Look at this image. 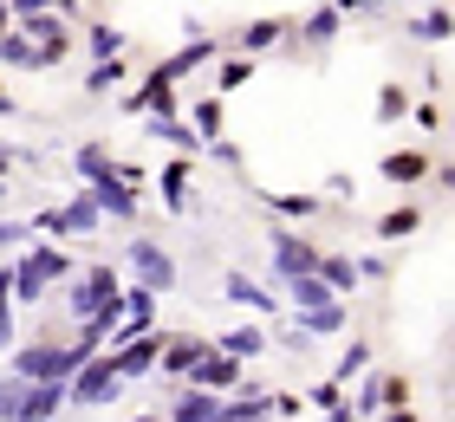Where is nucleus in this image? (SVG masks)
<instances>
[{"label":"nucleus","mask_w":455,"mask_h":422,"mask_svg":"<svg viewBox=\"0 0 455 422\" xmlns=\"http://www.w3.org/2000/svg\"><path fill=\"white\" fill-rule=\"evenodd\" d=\"M117 78H124V59H98L85 84H92V92H105V84H117Z\"/></svg>","instance_id":"obj_36"},{"label":"nucleus","mask_w":455,"mask_h":422,"mask_svg":"<svg viewBox=\"0 0 455 422\" xmlns=\"http://www.w3.org/2000/svg\"><path fill=\"white\" fill-rule=\"evenodd\" d=\"M325 416H332V422H358V410H351V403H332Z\"/></svg>","instance_id":"obj_43"},{"label":"nucleus","mask_w":455,"mask_h":422,"mask_svg":"<svg viewBox=\"0 0 455 422\" xmlns=\"http://www.w3.org/2000/svg\"><path fill=\"white\" fill-rule=\"evenodd\" d=\"M124 111H143V117H170L176 111V78H150V84H143V92L131 98V104H124Z\"/></svg>","instance_id":"obj_13"},{"label":"nucleus","mask_w":455,"mask_h":422,"mask_svg":"<svg viewBox=\"0 0 455 422\" xmlns=\"http://www.w3.org/2000/svg\"><path fill=\"white\" fill-rule=\"evenodd\" d=\"M384 0H339V13H378Z\"/></svg>","instance_id":"obj_42"},{"label":"nucleus","mask_w":455,"mask_h":422,"mask_svg":"<svg viewBox=\"0 0 455 422\" xmlns=\"http://www.w3.org/2000/svg\"><path fill=\"white\" fill-rule=\"evenodd\" d=\"M202 351H209V338H170V345H163V377L182 384V377L202 364Z\"/></svg>","instance_id":"obj_12"},{"label":"nucleus","mask_w":455,"mask_h":422,"mask_svg":"<svg viewBox=\"0 0 455 422\" xmlns=\"http://www.w3.org/2000/svg\"><path fill=\"white\" fill-rule=\"evenodd\" d=\"M137 422H170V416H137Z\"/></svg>","instance_id":"obj_48"},{"label":"nucleus","mask_w":455,"mask_h":422,"mask_svg":"<svg viewBox=\"0 0 455 422\" xmlns=\"http://www.w3.org/2000/svg\"><path fill=\"white\" fill-rule=\"evenodd\" d=\"M111 299H117V273H111V267H85V273L72 280V292H66V306H72V319H78V325L98 319V312H105Z\"/></svg>","instance_id":"obj_4"},{"label":"nucleus","mask_w":455,"mask_h":422,"mask_svg":"<svg viewBox=\"0 0 455 422\" xmlns=\"http://www.w3.org/2000/svg\"><path fill=\"white\" fill-rule=\"evenodd\" d=\"M27 396H33L27 377H0V422H27Z\"/></svg>","instance_id":"obj_21"},{"label":"nucleus","mask_w":455,"mask_h":422,"mask_svg":"<svg viewBox=\"0 0 455 422\" xmlns=\"http://www.w3.org/2000/svg\"><path fill=\"white\" fill-rule=\"evenodd\" d=\"M417 221H423L417 208H397V215H384V221H378V235H384V241H403V235H417Z\"/></svg>","instance_id":"obj_32"},{"label":"nucleus","mask_w":455,"mask_h":422,"mask_svg":"<svg viewBox=\"0 0 455 422\" xmlns=\"http://www.w3.org/2000/svg\"><path fill=\"white\" fill-rule=\"evenodd\" d=\"M286 292H293V306H299V331H313V338H332L345 331V292H332L319 280V273H306V280H286Z\"/></svg>","instance_id":"obj_1"},{"label":"nucleus","mask_w":455,"mask_h":422,"mask_svg":"<svg viewBox=\"0 0 455 422\" xmlns=\"http://www.w3.org/2000/svg\"><path fill=\"white\" fill-rule=\"evenodd\" d=\"M267 46H280V20H254L241 33V52H267Z\"/></svg>","instance_id":"obj_29"},{"label":"nucleus","mask_w":455,"mask_h":422,"mask_svg":"<svg viewBox=\"0 0 455 422\" xmlns=\"http://www.w3.org/2000/svg\"><path fill=\"white\" fill-rule=\"evenodd\" d=\"M124 267H131L137 286H150V292H170L176 286V260L156 241H131V247H124Z\"/></svg>","instance_id":"obj_5"},{"label":"nucleus","mask_w":455,"mask_h":422,"mask_svg":"<svg viewBox=\"0 0 455 422\" xmlns=\"http://www.w3.org/2000/svg\"><path fill=\"white\" fill-rule=\"evenodd\" d=\"M72 169H78V176H85L92 188H98V182H111V176H117V163H111L105 150H98V143H85V150H78V156H72Z\"/></svg>","instance_id":"obj_23"},{"label":"nucleus","mask_w":455,"mask_h":422,"mask_svg":"<svg viewBox=\"0 0 455 422\" xmlns=\"http://www.w3.org/2000/svg\"><path fill=\"white\" fill-rule=\"evenodd\" d=\"M209 156L228 163V169H241V143H228V137H209Z\"/></svg>","instance_id":"obj_39"},{"label":"nucleus","mask_w":455,"mask_h":422,"mask_svg":"<svg viewBox=\"0 0 455 422\" xmlns=\"http://www.w3.org/2000/svg\"><path fill=\"white\" fill-rule=\"evenodd\" d=\"M228 299H235V306H247V312H280V299H274L267 286H254L247 273H228Z\"/></svg>","instance_id":"obj_18"},{"label":"nucleus","mask_w":455,"mask_h":422,"mask_svg":"<svg viewBox=\"0 0 455 422\" xmlns=\"http://www.w3.org/2000/svg\"><path fill=\"white\" fill-rule=\"evenodd\" d=\"M196 131H202V143L221 137V104H215V98H209V104H196Z\"/></svg>","instance_id":"obj_35"},{"label":"nucleus","mask_w":455,"mask_h":422,"mask_svg":"<svg viewBox=\"0 0 455 422\" xmlns=\"http://www.w3.org/2000/svg\"><path fill=\"white\" fill-rule=\"evenodd\" d=\"M319 280L332 286V292H351V286H358V260H351V253H325V260H319Z\"/></svg>","instance_id":"obj_22"},{"label":"nucleus","mask_w":455,"mask_h":422,"mask_svg":"<svg viewBox=\"0 0 455 422\" xmlns=\"http://www.w3.org/2000/svg\"><path fill=\"white\" fill-rule=\"evenodd\" d=\"M182 384H202V390H221V396H228V390L241 384V357H228L221 345H209V351H202V364L182 377Z\"/></svg>","instance_id":"obj_9"},{"label":"nucleus","mask_w":455,"mask_h":422,"mask_svg":"<svg viewBox=\"0 0 455 422\" xmlns=\"http://www.w3.org/2000/svg\"><path fill=\"white\" fill-rule=\"evenodd\" d=\"M92 195H98V208H105V215H117V221H131V215H137V188L124 182V176H111V182H98Z\"/></svg>","instance_id":"obj_16"},{"label":"nucleus","mask_w":455,"mask_h":422,"mask_svg":"<svg viewBox=\"0 0 455 422\" xmlns=\"http://www.w3.org/2000/svg\"><path fill=\"white\" fill-rule=\"evenodd\" d=\"M117 384H124V377H117V357H111V351H92L85 364H78V377L66 384V396H72V403H111Z\"/></svg>","instance_id":"obj_3"},{"label":"nucleus","mask_w":455,"mask_h":422,"mask_svg":"<svg viewBox=\"0 0 455 422\" xmlns=\"http://www.w3.org/2000/svg\"><path fill=\"white\" fill-rule=\"evenodd\" d=\"M0 111H13V104H7V92H0Z\"/></svg>","instance_id":"obj_49"},{"label":"nucleus","mask_w":455,"mask_h":422,"mask_svg":"<svg viewBox=\"0 0 455 422\" xmlns=\"http://www.w3.org/2000/svg\"><path fill=\"white\" fill-rule=\"evenodd\" d=\"M443 188H449V195H455V169H443Z\"/></svg>","instance_id":"obj_46"},{"label":"nucleus","mask_w":455,"mask_h":422,"mask_svg":"<svg viewBox=\"0 0 455 422\" xmlns=\"http://www.w3.org/2000/svg\"><path fill=\"white\" fill-rule=\"evenodd\" d=\"M384 176H390V182H423V176H429V156L397 150V156H384Z\"/></svg>","instance_id":"obj_25"},{"label":"nucleus","mask_w":455,"mask_h":422,"mask_svg":"<svg viewBox=\"0 0 455 422\" xmlns=\"http://www.w3.org/2000/svg\"><path fill=\"white\" fill-rule=\"evenodd\" d=\"M267 208H274V221H313V215H325L313 195H267Z\"/></svg>","instance_id":"obj_24"},{"label":"nucleus","mask_w":455,"mask_h":422,"mask_svg":"<svg viewBox=\"0 0 455 422\" xmlns=\"http://www.w3.org/2000/svg\"><path fill=\"white\" fill-rule=\"evenodd\" d=\"M143 123H150L156 143H176L182 156H202V150H209V143H202V131H196V123H182L176 111H170V117H143Z\"/></svg>","instance_id":"obj_11"},{"label":"nucleus","mask_w":455,"mask_h":422,"mask_svg":"<svg viewBox=\"0 0 455 422\" xmlns=\"http://www.w3.org/2000/svg\"><path fill=\"white\" fill-rule=\"evenodd\" d=\"M98 215H105V208H98V195L85 188V195H72L66 208H46V215H39V227H46V235H92Z\"/></svg>","instance_id":"obj_7"},{"label":"nucleus","mask_w":455,"mask_h":422,"mask_svg":"<svg viewBox=\"0 0 455 422\" xmlns=\"http://www.w3.org/2000/svg\"><path fill=\"white\" fill-rule=\"evenodd\" d=\"M27 241V221H0V247H20Z\"/></svg>","instance_id":"obj_41"},{"label":"nucleus","mask_w":455,"mask_h":422,"mask_svg":"<svg viewBox=\"0 0 455 422\" xmlns=\"http://www.w3.org/2000/svg\"><path fill=\"white\" fill-rule=\"evenodd\" d=\"M7 13H13V7H7V0H0V33H7Z\"/></svg>","instance_id":"obj_47"},{"label":"nucleus","mask_w":455,"mask_h":422,"mask_svg":"<svg viewBox=\"0 0 455 422\" xmlns=\"http://www.w3.org/2000/svg\"><path fill=\"white\" fill-rule=\"evenodd\" d=\"M410 111V98L397 92V84H384V92H378V117H403Z\"/></svg>","instance_id":"obj_37"},{"label":"nucleus","mask_w":455,"mask_h":422,"mask_svg":"<svg viewBox=\"0 0 455 422\" xmlns=\"http://www.w3.org/2000/svg\"><path fill=\"white\" fill-rule=\"evenodd\" d=\"M13 156H27V150H13V143H0V176H7V163H13Z\"/></svg>","instance_id":"obj_44"},{"label":"nucleus","mask_w":455,"mask_h":422,"mask_svg":"<svg viewBox=\"0 0 455 422\" xmlns=\"http://www.w3.org/2000/svg\"><path fill=\"white\" fill-rule=\"evenodd\" d=\"M85 46H92L98 59H124V33H117V27H92Z\"/></svg>","instance_id":"obj_31"},{"label":"nucleus","mask_w":455,"mask_h":422,"mask_svg":"<svg viewBox=\"0 0 455 422\" xmlns=\"http://www.w3.org/2000/svg\"><path fill=\"white\" fill-rule=\"evenodd\" d=\"M0 59H7V66H20V72H39V66H52V52H46V46H33L27 33H0Z\"/></svg>","instance_id":"obj_14"},{"label":"nucleus","mask_w":455,"mask_h":422,"mask_svg":"<svg viewBox=\"0 0 455 422\" xmlns=\"http://www.w3.org/2000/svg\"><path fill=\"white\" fill-rule=\"evenodd\" d=\"M247 72H254V59H228V66H221V92H235V84H247Z\"/></svg>","instance_id":"obj_38"},{"label":"nucleus","mask_w":455,"mask_h":422,"mask_svg":"<svg viewBox=\"0 0 455 422\" xmlns=\"http://www.w3.org/2000/svg\"><path fill=\"white\" fill-rule=\"evenodd\" d=\"M163 345H170V338H156V331H137V338H111L117 377H124V384H131V377H143V370H156V357H163Z\"/></svg>","instance_id":"obj_6"},{"label":"nucleus","mask_w":455,"mask_h":422,"mask_svg":"<svg viewBox=\"0 0 455 422\" xmlns=\"http://www.w3.org/2000/svg\"><path fill=\"white\" fill-rule=\"evenodd\" d=\"M7 280H13V299H20V306H33L39 292H46V273H39V260H33V253H20V260L7 267Z\"/></svg>","instance_id":"obj_15"},{"label":"nucleus","mask_w":455,"mask_h":422,"mask_svg":"<svg viewBox=\"0 0 455 422\" xmlns=\"http://www.w3.org/2000/svg\"><path fill=\"white\" fill-rule=\"evenodd\" d=\"M52 7H72V0H52Z\"/></svg>","instance_id":"obj_51"},{"label":"nucleus","mask_w":455,"mask_h":422,"mask_svg":"<svg viewBox=\"0 0 455 422\" xmlns=\"http://www.w3.org/2000/svg\"><path fill=\"white\" fill-rule=\"evenodd\" d=\"M59 410H66V384H33V396H27V422H52Z\"/></svg>","instance_id":"obj_20"},{"label":"nucleus","mask_w":455,"mask_h":422,"mask_svg":"<svg viewBox=\"0 0 455 422\" xmlns=\"http://www.w3.org/2000/svg\"><path fill=\"white\" fill-rule=\"evenodd\" d=\"M20 33H27V39H33V46H46L52 59H59V52H66V27H59V20H52V13H27V20H20Z\"/></svg>","instance_id":"obj_17"},{"label":"nucleus","mask_w":455,"mask_h":422,"mask_svg":"<svg viewBox=\"0 0 455 422\" xmlns=\"http://www.w3.org/2000/svg\"><path fill=\"white\" fill-rule=\"evenodd\" d=\"M0 345H13V280L0 273Z\"/></svg>","instance_id":"obj_34"},{"label":"nucleus","mask_w":455,"mask_h":422,"mask_svg":"<svg viewBox=\"0 0 455 422\" xmlns=\"http://www.w3.org/2000/svg\"><path fill=\"white\" fill-rule=\"evenodd\" d=\"M209 59H215V46H202V39H196V46H189V52H176V59H163V66H156V72H163V78H189L196 66H209Z\"/></svg>","instance_id":"obj_27"},{"label":"nucleus","mask_w":455,"mask_h":422,"mask_svg":"<svg viewBox=\"0 0 455 422\" xmlns=\"http://www.w3.org/2000/svg\"><path fill=\"white\" fill-rule=\"evenodd\" d=\"M371 370V345H345V357L332 364V384H351V377Z\"/></svg>","instance_id":"obj_28"},{"label":"nucleus","mask_w":455,"mask_h":422,"mask_svg":"<svg viewBox=\"0 0 455 422\" xmlns=\"http://www.w3.org/2000/svg\"><path fill=\"white\" fill-rule=\"evenodd\" d=\"M325 39H339V7H319L306 20V46H325Z\"/></svg>","instance_id":"obj_30"},{"label":"nucleus","mask_w":455,"mask_h":422,"mask_svg":"<svg viewBox=\"0 0 455 422\" xmlns=\"http://www.w3.org/2000/svg\"><path fill=\"white\" fill-rule=\"evenodd\" d=\"M85 357H92L85 345H20L13 351V377H27V384H72Z\"/></svg>","instance_id":"obj_2"},{"label":"nucleus","mask_w":455,"mask_h":422,"mask_svg":"<svg viewBox=\"0 0 455 422\" xmlns=\"http://www.w3.org/2000/svg\"><path fill=\"white\" fill-rule=\"evenodd\" d=\"M170 422H221V390L176 384V396H170Z\"/></svg>","instance_id":"obj_10"},{"label":"nucleus","mask_w":455,"mask_h":422,"mask_svg":"<svg viewBox=\"0 0 455 422\" xmlns=\"http://www.w3.org/2000/svg\"><path fill=\"white\" fill-rule=\"evenodd\" d=\"M221 351H228V357H260V351H267V331H260V325H235V331L221 338Z\"/></svg>","instance_id":"obj_26"},{"label":"nucleus","mask_w":455,"mask_h":422,"mask_svg":"<svg viewBox=\"0 0 455 422\" xmlns=\"http://www.w3.org/2000/svg\"><path fill=\"white\" fill-rule=\"evenodd\" d=\"M325 253L319 247H306L299 235H280L274 227V280H306V273H319Z\"/></svg>","instance_id":"obj_8"},{"label":"nucleus","mask_w":455,"mask_h":422,"mask_svg":"<svg viewBox=\"0 0 455 422\" xmlns=\"http://www.w3.org/2000/svg\"><path fill=\"white\" fill-rule=\"evenodd\" d=\"M163 202H170V215H189V156L163 169Z\"/></svg>","instance_id":"obj_19"},{"label":"nucleus","mask_w":455,"mask_h":422,"mask_svg":"<svg viewBox=\"0 0 455 422\" xmlns=\"http://www.w3.org/2000/svg\"><path fill=\"white\" fill-rule=\"evenodd\" d=\"M0 202H7V176H0Z\"/></svg>","instance_id":"obj_50"},{"label":"nucleus","mask_w":455,"mask_h":422,"mask_svg":"<svg viewBox=\"0 0 455 422\" xmlns=\"http://www.w3.org/2000/svg\"><path fill=\"white\" fill-rule=\"evenodd\" d=\"M410 33H417V39H449V33H455V20H449V13L436 7V13H423L417 27H410Z\"/></svg>","instance_id":"obj_33"},{"label":"nucleus","mask_w":455,"mask_h":422,"mask_svg":"<svg viewBox=\"0 0 455 422\" xmlns=\"http://www.w3.org/2000/svg\"><path fill=\"white\" fill-rule=\"evenodd\" d=\"M313 403H319V410H332V403H345V390H339V384H332V377H325V384H319V390H313Z\"/></svg>","instance_id":"obj_40"},{"label":"nucleus","mask_w":455,"mask_h":422,"mask_svg":"<svg viewBox=\"0 0 455 422\" xmlns=\"http://www.w3.org/2000/svg\"><path fill=\"white\" fill-rule=\"evenodd\" d=\"M384 422H417V416H410V410H390V416H384Z\"/></svg>","instance_id":"obj_45"}]
</instances>
